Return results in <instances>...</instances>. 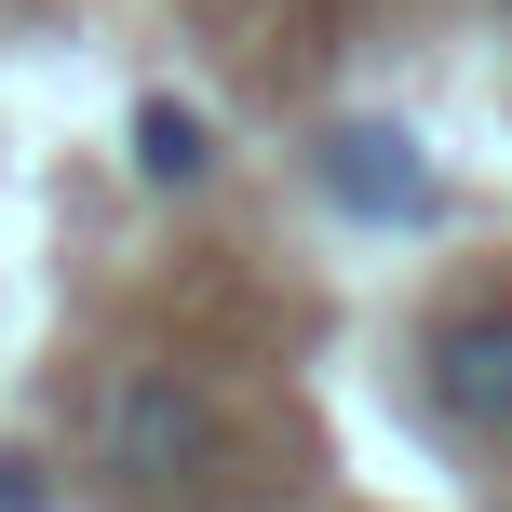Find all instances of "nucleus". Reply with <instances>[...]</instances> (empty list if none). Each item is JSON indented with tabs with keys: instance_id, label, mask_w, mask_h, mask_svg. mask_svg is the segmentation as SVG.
<instances>
[{
	"instance_id": "f257e3e1",
	"label": "nucleus",
	"mask_w": 512,
	"mask_h": 512,
	"mask_svg": "<svg viewBox=\"0 0 512 512\" xmlns=\"http://www.w3.org/2000/svg\"><path fill=\"white\" fill-rule=\"evenodd\" d=\"M95 459H108V486H135V499H203L216 486V405H203V378L122 364L108 405H95Z\"/></svg>"
},
{
	"instance_id": "f03ea898",
	"label": "nucleus",
	"mask_w": 512,
	"mask_h": 512,
	"mask_svg": "<svg viewBox=\"0 0 512 512\" xmlns=\"http://www.w3.org/2000/svg\"><path fill=\"white\" fill-rule=\"evenodd\" d=\"M418 391H432V418L445 432H512V297H472V310H445L432 337H418Z\"/></svg>"
},
{
	"instance_id": "7ed1b4c3",
	"label": "nucleus",
	"mask_w": 512,
	"mask_h": 512,
	"mask_svg": "<svg viewBox=\"0 0 512 512\" xmlns=\"http://www.w3.org/2000/svg\"><path fill=\"white\" fill-rule=\"evenodd\" d=\"M324 189L351 216H432V162H418V135H391V122H337L324 135Z\"/></svg>"
},
{
	"instance_id": "20e7f679",
	"label": "nucleus",
	"mask_w": 512,
	"mask_h": 512,
	"mask_svg": "<svg viewBox=\"0 0 512 512\" xmlns=\"http://www.w3.org/2000/svg\"><path fill=\"white\" fill-rule=\"evenodd\" d=\"M135 162H149L162 189H189V176H203V122H189L176 95H149V108H135Z\"/></svg>"
},
{
	"instance_id": "39448f33",
	"label": "nucleus",
	"mask_w": 512,
	"mask_h": 512,
	"mask_svg": "<svg viewBox=\"0 0 512 512\" xmlns=\"http://www.w3.org/2000/svg\"><path fill=\"white\" fill-rule=\"evenodd\" d=\"M54 486H41V459H14V445H0V512H41Z\"/></svg>"
}]
</instances>
